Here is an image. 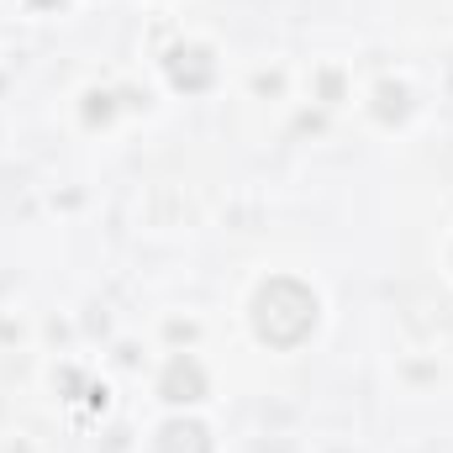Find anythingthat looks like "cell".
<instances>
[{
  "instance_id": "7a4b0ae2",
  "label": "cell",
  "mask_w": 453,
  "mask_h": 453,
  "mask_svg": "<svg viewBox=\"0 0 453 453\" xmlns=\"http://www.w3.org/2000/svg\"><path fill=\"white\" fill-rule=\"evenodd\" d=\"M169 80L196 96V90H206V85L217 80V64H211L206 48H174V53H169Z\"/></svg>"
},
{
  "instance_id": "5b68a950",
  "label": "cell",
  "mask_w": 453,
  "mask_h": 453,
  "mask_svg": "<svg viewBox=\"0 0 453 453\" xmlns=\"http://www.w3.org/2000/svg\"><path fill=\"white\" fill-rule=\"evenodd\" d=\"M32 5H58V0H32Z\"/></svg>"
},
{
  "instance_id": "6da1fadb",
  "label": "cell",
  "mask_w": 453,
  "mask_h": 453,
  "mask_svg": "<svg viewBox=\"0 0 453 453\" xmlns=\"http://www.w3.org/2000/svg\"><path fill=\"white\" fill-rule=\"evenodd\" d=\"M253 327H258V338L274 342V348H296V342L306 338L311 327H317V296L301 285V280H269L264 290H258V301H253Z\"/></svg>"
},
{
  "instance_id": "3957f363",
  "label": "cell",
  "mask_w": 453,
  "mask_h": 453,
  "mask_svg": "<svg viewBox=\"0 0 453 453\" xmlns=\"http://www.w3.org/2000/svg\"><path fill=\"white\" fill-rule=\"evenodd\" d=\"M206 395V374L196 358H174L164 374V401H201Z\"/></svg>"
},
{
  "instance_id": "277c9868",
  "label": "cell",
  "mask_w": 453,
  "mask_h": 453,
  "mask_svg": "<svg viewBox=\"0 0 453 453\" xmlns=\"http://www.w3.org/2000/svg\"><path fill=\"white\" fill-rule=\"evenodd\" d=\"M153 453H211V433H206L201 422H169V427L158 433Z\"/></svg>"
}]
</instances>
